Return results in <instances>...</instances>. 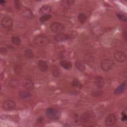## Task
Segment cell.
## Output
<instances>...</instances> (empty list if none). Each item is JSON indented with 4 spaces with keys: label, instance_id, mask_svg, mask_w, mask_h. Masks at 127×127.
<instances>
[{
    "label": "cell",
    "instance_id": "obj_26",
    "mask_svg": "<svg viewBox=\"0 0 127 127\" xmlns=\"http://www.w3.org/2000/svg\"><path fill=\"white\" fill-rule=\"evenodd\" d=\"M117 16L120 20H121L122 21H124V22L127 21V17L125 15H124L122 13H118L117 14Z\"/></svg>",
    "mask_w": 127,
    "mask_h": 127
},
{
    "label": "cell",
    "instance_id": "obj_6",
    "mask_svg": "<svg viewBox=\"0 0 127 127\" xmlns=\"http://www.w3.org/2000/svg\"><path fill=\"white\" fill-rule=\"evenodd\" d=\"M15 103L13 101L10 100H6L2 104L3 109L7 111L14 110L15 108Z\"/></svg>",
    "mask_w": 127,
    "mask_h": 127
},
{
    "label": "cell",
    "instance_id": "obj_29",
    "mask_svg": "<svg viewBox=\"0 0 127 127\" xmlns=\"http://www.w3.org/2000/svg\"><path fill=\"white\" fill-rule=\"evenodd\" d=\"M25 15L27 18H32L33 16L32 13L29 10H27L25 11Z\"/></svg>",
    "mask_w": 127,
    "mask_h": 127
},
{
    "label": "cell",
    "instance_id": "obj_19",
    "mask_svg": "<svg viewBox=\"0 0 127 127\" xmlns=\"http://www.w3.org/2000/svg\"><path fill=\"white\" fill-rule=\"evenodd\" d=\"M91 94L94 97H97L101 96L103 94V91L100 89H96L92 90L91 91Z\"/></svg>",
    "mask_w": 127,
    "mask_h": 127
},
{
    "label": "cell",
    "instance_id": "obj_10",
    "mask_svg": "<svg viewBox=\"0 0 127 127\" xmlns=\"http://www.w3.org/2000/svg\"><path fill=\"white\" fill-rule=\"evenodd\" d=\"M69 35L66 34L64 33H57L55 35L54 39L58 42H62L67 40L69 39Z\"/></svg>",
    "mask_w": 127,
    "mask_h": 127
},
{
    "label": "cell",
    "instance_id": "obj_5",
    "mask_svg": "<svg viewBox=\"0 0 127 127\" xmlns=\"http://www.w3.org/2000/svg\"><path fill=\"white\" fill-rule=\"evenodd\" d=\"M50 28L53 32L56 33L57 34L63 33L64 30V25L62 23L57 22H55L51 23Z\"/></svg>",
    "mask_w": 127,
    "mask_h": 127
},
{
    "label": "cell",
    "instance_id": "obj_22",
    "mask_svg": "<svg viewBox=\"0 0 127 127\" xmlns=\"http://www.w3.org/2000/svg\"><path fill=\"white\" fill-rule=\"evenodd\" d=\"M11 42L13 44L18 46L21 43V39L18 36H13L11 38Z\"/></svg>",
    "mask_w": 127,
    "mask_h": 127
},
{
    "label": "cell",
    "instance_id": "obj_27",
    "mask_svg": "<svg viewBox=\"0 0 127 127\" xmlns=\"http://www.w3.org/2000/svg\"><path fill=\"white\" fill-rule=\"evenodd\" d=\"M14 6L16 9H19L21 7V4L19 0H15L14 2Z\"/></svg>",
    "mask_w": 127,
    "mask_h": 127
},
{
    "label": "cell",
    "instance_id": "obj_24",
    "mask_svg": "<svg viewBox=\"0 0 127 127\" xmlns=\"http://www.w3.org/2000/svg\"><path fill=\"white\" fill-rule=\"evenodd\" d=\"M51 18V15L49 14L43 15L40 18V21L41 23H44L46 21L49 20Z\"/></svg>",
    "mask_w": 127,
    "mask_h": 127
},
{
    "label": "cell",
    "instance_id": "obj_11",
    "mask_svg": "<svg viewBox=\"0 0 127 127\" xmlns=\"http://www.w3.org/2000/svg\"><path fill=\"white\" fill-rule=\"evenodd\" d=\"M52 10V7L49 5H44L42 6L39 10V13L40 15H43L49 14Z\"/></svg>",
    "mask_w": 127,
    "mask_h": 127
},
{
    "label": "cell",
    "instance_id": "obj_18",
    "mask_svg": "<svg viewBox=\"0 0 127 127\" xmlns=\"http://www.w3.org/2000/svg\"><path fill=\"white\" fill-rule=\"evenodd\" d=\"M77 18L80 23L84 24L86 21L87 17V15L85 13H80L78 15Z\"/></svg>",
    "mask_w": 127,
    "mask_h": 127
},
{
    "label": "cell",
    "instance_id": "obj_30",
    "mask_svg": "<svg viewBox=\"0 0 127 127\" xmlns=\"http://www.w3.org/2000/svg\"><path fill=\"white\" fill-rule=\"evenodd\" d=\"M127 120V117L126 114L124 112L122 113V121H125Z\"/></svg>",
    "mask_w": 127,
    "mask_h": 127
},
{
    "label": "cell",
    "instance_id": "obj_3",
    "mask_svg": "<svg viewBox=\"0 0 127 127\" xmlns=\"http://www.w3.org/2000/svg\"><path fill=\"white\" fill-rule=\"evenodd\" d=\"M114 65V62L111 59H105L100 63V67L102 70L108 71L112 69Z\"/></svg>",
    "mask_w": 127,
    "mask_h": 127
},
{
    "label": "cell",
    "instance_id": "obj_31",
    "mask_svg": "<svg viewBox=\"0 0 127 127\" xmlns=\"http://www.w3.org/2000/svg\"><path fill=\"white\" fill-rule=\"evenodd\" d=\"M5 0H1L0 1V3L1 5L4 4L5 3Z\"/></svg>",
    "mask_w": 127,
    "mask_h": 127
},
{
    "label": "cell",
    "instance_id": "obj_9",
    "mask_svg": "<svg viewBox=\"0 0 127 127\" xmlns=\"http://www.w3.org/2000/svg\"><path fill=\"white\" fill-rule=\"evenodd\" d=\"M22 85L28 91H32L34 88L33 81L29 79H24L22 81Z\"/></svg>",
    "mask_w": 127,
    "mask_h": 127
},
{
    "label": "cell",
    "instance_id": "obj_7",
    "mask_svg": "<svg viewBox=\"0 0 127 127\" xmlns=\"http://www.w3.org/2000/svg\"><path fill=\"white\" fill-rule=\"evenodd\" d=\"M114 58L118 62L123 63L126 61L127 56L126 53L123 51H117L114 53Z\"/></svg>",
    "mask_w": 127,
    "mask_h": 127
},
{
    "label": "cell",
    "instance_id": "obj_2",
    "mask_svg": "<svg viewBox=\"0 0 127 127\" xmlns=\"http://www.w3.org/2000/svg\"><path fill=\"white\" fill-rule=\"evenodd\" d=\"M46 115L47 117L52 120H57L60 117V113L57 110L49 108L46 110Z\"/></svg>",
    "mask_w": 127,
    "mask_h": 127
},
{
    "label": "cell",
    "instance_id": "obj_16",
    "mask_svg": "<svg viewBox=\"0 0 127 127\" xmlns=\"http://www.w3.org/2000/svg\"><path fill=\"white\" fill-rule=\"evenodd\" d=\"M19 96L21 99H22L23 100H28L31 98L32 95L28 91H22L19 92Z\"/></svg>",
    "mask_w": 127,
    "mask_h": 127
},
{
    "label": "cell",
    "instance_id": "obj_25",
    "mask_svg": "<svg viewBox=\"0 0 127 127\" xmlns=\"http://www.w3.org/2000/svg\"><path fill=\"white\" fill-rule=\"evenodd\" d=\"M74 2V1L73 0H62L61 1V3L65 7H68L70 5H71L72 4H73V3Z\"/></svg>",
    "mask_w": 127,
    "mask_h": 127
},
{
    "label": "cell",
    "instance_id": "obj_15",
    "mask_svg": "<svg viewBox=\"0 0 127 127\" xmlns=\"http://www.w3.org/2000/svg\"><path fill=\"white\" fill-rule=\"evenodd\" d=\"M95 84L99 88H102L105 85V81L101 76H98L95 78Z\"/></svg>",
    "mask_w": 127,
    "mask_h": 127
},
{
    "label": "cell",
    "instance_id": "obj_17",
    "mask_svg": "<svg viewBox=\"0 0 127 127\" xmlns=\"http://www.w3.org/2000/svg\"><path fill=\"white\" fill-rule=\"evenodd\" d=\"M24 54L25 57L27 59H32L34 57V54L32 50L29 48H27L24 51Z\"/></svg>",
    "mask_w": 127,
    "mask_h": 127
},
{
    "label": "cell",
    "instance_id": "obj_14",
    "mask_svg": "<svg viewBox=\"0 0 127 127\" xmlns=\"http://www.w3.org/2000/svg\"><path fill=\"white\" fill-rule=\"evenodd\" d=\"M60 65L64 69L66 70H70L72 68V64L71 62L66 61V60H62L60 62Z\"/></svg>",
    "mask_w": 127,
    "mask_h": 127
},
{
    "label": "cell",
    "instance_id": "obj_20",
    "mask_svg": "<svg viewBox=\"0 0 127 127\" xmlns=\"http://www.w3.org/2000/svg\"><path fill=\"white\" fill-rule=\"evenodd\" d=\"M75 66L76 68L80 71H84L85 70V66L79 62H76L75 63Z\"/></svg>",
    "mask_w": 127,
    "mask_h": 127
},
{
    "label": "cell",
    "instance_id": "obj_4",
    "mask_svg": "<svg viewBox=\"0 0 127 127\" xmlns=\"http://www.w3.org/2000/svg\"><path fill=\"white\" fill-rule=\"evenodd\" d=\"M0 23L3 28L5 29H10L12 26L13 20L10 16L5 15L2 18Z\"/></svg>",
    "mask_w": 127,
    "mask_h": 127
},
{
    "label": "cell",
    "instance_id": "obj_13",
    "mask_svg": "<svg viewBox=\"0 0 127 127\" xmlns=\"http://www.w3.org/2000/svg\"><path fill=\"white\" fill-rule=\"evenodd\" d=\"M126 87H127V83H126V81H125L116 89L114 92L115 94L119 95L125 91V90L126 89Z\"/></svg>",
    "mask_w": 127,
    "mask_h": 127
},
{
    "label": "cell",
    "instance_id": "obj_21",
    "mask_svg": "<svg viewBox=\"0 0 127 127\" xmlns=\"http://www.w3.org/2000/svg\"><path fill=\"white\" fill-rule=\"evenodd\" d=\"M71 84H72V86L76 88L79 89V88H81L82 86V84L77 79H74L72 80Z\"/></svg>",
    "mask_w": 127,
    "mask_h": 127
},
{
    "label": "cell",
    "instance_id": "obj_8",
    "mask_svg": "<svg viewBox=\"0 0 127 127\" xmlns=\"http://www.w3.org/2000/svg\"><path fill=\"white\" fill-rule=\"evenodd\" d=\"M117 121V117L114 114H109L106 118L105 124L106 126H112L115 125Z\"/></svg>",
    "mask_w": 127,
    "mask_h": 127
},
{
    "label": "cell",
    "instance_id": "obj_1",
    "mask_svg": "<svg viewBox=\"0 0 127 127\" xmlns=\"http://www.w3.org/2000/svg\"><path fill=\"white\" fill-rule=\"evenodd\" d=\"M34 42L37 46H45L49 43L50 41L46 36L39 35L35 37L34 38Z\"/></svg>",
    "mask_w": 127,
    "mask_h": 127
},
{
    "label": "cell",
    "instance_id": "obj_28",
    "mask_svg": "<svg viewBox=\"0 0 127 127\" xmlns=\"http://www.w3.org/2000/svg\"><path fill=\"white\" fill-rule=\"evenodd\" d=\"M0 54L1 55H5L7 53V50L6 48L5 47H1L0 49Z\"/></svg>",
    "mask_w": 127,
    "mask_h": 127
},
{
    "label": "cell",
    "instance_id": "obj_23",
    "mask_svg": "<svg viewBox=\"0 0 127 127\" xmlns=\"http://www.w3.org/2000/svg\"><path fill=\"white\" fill-rule=\"evenodd\" d=\"M102 32L103 31L101 28L99 26H96L94 27L93 30V32L94 33L95 35H96V36H100L102 34Z\"/></svg>",
    "mask_w": 127,
    "mask_h": 127
},
{
    "label": "cell",
    "instance_id": "obj_12",
    "mask_svg": "<svg viewBox=\"0 0 127 127\" xmlns=\"http://www.w3.org/2000/svg\"><path fill=\"white\" fill-rule=\"evenodd\" d=\"M38 68L42 72H46L48 68V66L47 63L43 60H40L38 61Z\"/></svg>",
    "mask_w": 127,
    "mask_h": 127
}]
</instances>
